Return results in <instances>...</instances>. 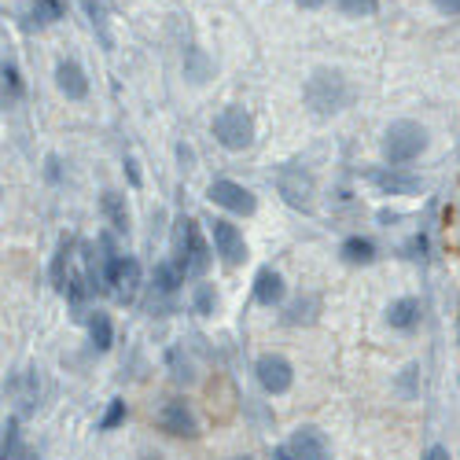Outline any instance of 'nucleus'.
I'll list each match as a JSON object with an SVG mask.
<instances>
[{
	"instance_id": "29",
	"label": "nucleus",
	"mask_w": 460,
	"mask_h": 460,
	"mask_svg": "<svg viewBox=\"0 0 460 460\" xmlns=\"http://www.w3.org/2000/svg\"><path fill=\"white\" fill-rule=\"evenodd\" d=\"M126 416H129L126 402H122V398H111V405H107V412H103V420H100V431H114Z\"/></svg>"
},
{
	"instance_id": "14",
	"label": "nucleus",
	"mask_w": 460,
	"mask_h": 460,
	"mask_svg": "<svg viewBox=\"0 0 460 460\" xmlns=\"http://www.w3.org/2000/svg\"><path fill=\"white\" fill-rule=\"evenodd\" d=\"M56 89H59L66 100H85V96H89L85 70L74 63V59H59V63H56Z\"/></svg>"
},
{
	"instance_id": "4",
	"label": "nucleus",
	"mask_w": 460,
	"mask_h": 460,
	"mask_svg": "<svg viewBox=\"0 0 460 460\" xmlns=\"http://www.w3.org/2000/svg\"><path fill=\"white\" fill-rule=\"evenodd\" d=\"M103 288L114 295V302L129 305L140 291V261L129 258V254H114L107 251L103 254Z\"/></svg>"
},
{
	"instance_id": "10",
	"label": "nucleus",
	"mask_w": 460,
	"mask_h": 460,
	"mask_svg": "<svg viewBox=\"0 0 460 460\" xmlns=\"http://www.w3.org/2000/svg\"><path fill=\"white\" fill-rule=\"evenodd\" d=\"M207 199L217 203V207H225V210H233V214H243V217L258 210L254 191L243 188V184H236V181H214V184L207 188Z\"/></svg>"
},
{
	"instance_id": "8",
	"label": "nucleus",
	"mask_w": 460,
	"mask_h": 460,
	"mask_svg": "<svg viewBox=\"0 0 460 460\" xmlns=\"http://www.w3.org/2000/svg\"><path fill=\"white\" fill-rule=\"evenodd\" d=\"M155 420H159V428L173 438H196L199 435V420H196V412H191V405L184 398H166L159 405Z\"/></svg>"
},
{
	"instance_id": "21",
	"label": "nucleus",
	"mask_w": 460,
	"mask_h": 460,
	"mask_svg": "<svg viewBox=\"0 0 460 460\" xmlns=\"http://www.w3.org/2000/svg\"><path fill=\"white\" fill-rule=\"evenodd\" d=\"M89 339H93V347L100 350V354H107L111 347H114V324H111V317L107 314H93L89 317Z\"/></svg>"
},
{
	"instance_id": "36",
	"label": "nucleus",
	"mask_w": 460,
	"mask_h": 460,
	"mask_svg": "<svg viewBox=\"0 0 460 460\" xmlns=\"http://www.w3.org/2000/svg\"><path fill=\"white\" fill-rule=\"evenodd\" d=\"M295 4H298V8H305V12H314V8H321V4H324V0H295Z\"/></svg>"
},
{
	"instance_id": "15",
	"label": "nucleus",
	"mask_w": 460,
	"mask_h": 460,
	"mask_svg": "<svg viewBox=\"0 0 460 460\" xmlns=\"http://www.w3.org/2000/svg\"><path fill=\"white\" fill-rule=\"evenodd\" d=\"M4 391L12 394V402L19 405V412H37V398H41V383H37V376L33 372H19V376H12L8 383H4Z\"/></svg>"
},
{
	"instance_id": "27",
	"label": "nucleus",
	"mask_w": 460,
	"mask_h": 460,
	"mask_svg": "<svg viewBox=\"0 0 460 460\" xmlns=\"http://www.w3.org/2000/svg\"><path fill=\"white\" fill-rule=\"evenodd\" d=\"M82 4H85V12H89L93 30L100 33V41L111 49V37H107V12H103V4H100V0H82Z\"/></svg>"
},
{
	"instance_id": "20",
	"label": "nucleus",
	"mask_w": 460,
	"mask_h": 460,
	"mask_svg": "<svg viewBox=\"0 0 460 460\" xmlns=\"http://www.w3.org/2000/svg\"><path fill=\"white\" fill-rule=\"evenodd\" d=\"M166 368H170L173 383H181V387L196 383V365H191V358H188L181 347H170V350H166Z\"/></svg>"
},
{
	"instance_id": "24",
	"label": "nucleus",
	"mask_w": 460,
	"mask_h": 460,
	"mask_svg": "<svg viewBox=\"0 0 460 460\" xmlns=\"http://www.w3.org/2000/svg\"><path fill=\"white\" fill-rule=\"evenodd\" d=\"M181 280H184V273L177 270L173 261H159V265H155V291H159V295H173V291L181 288Z\"/></svg>"
},
{
	"instance_id": "18",
	"label": "nucleus",
	"mask_w": 460,
	"mask_h": 460,
	"mask_svg": "<svg viewBox=\"0 0 460 460\" xmlns=\"http://www.w3.org/2000/svg\"><path fill=\"white\" fill-rule=\"evenodd\" d=\"M339 254H342L347 265H372L376 261V243L365 240V236H350V240H342Z\"/></svg>"
},
{
	"instance_id": "9",
	"label": "nucleus",
	"mask_w": 460,
	"mask_h": 460,
	"mask_svg": "<svg viewBox=\"0 0 460 460\" xmlns=\"http://www.w3.org/2000/svg\"><path fill=\"white\" fill-rule=\"evenodd\" d=\"M210 240H214V254H221L225 265H240L247 258V240H243V233L233 221L214 217L210 221Z\"/></svg>"
},
{
	"instance_id": "28",
	"label": "nucleus",
	"mask_w": 460,
	"mask_h": 460,
	"mask_svg": "<svg viewBox=\"0 0 460 460\" xmlns=\"http://www.w3.org/2000/svg\"><path fill=\"white\" fill-rule=\"evenodd\" d=\"M214 305H217L214 288H210V284H199L196 295H191V310H196L199 317H210V314H214Z\"/></svg>"
},
{
	"instance_id": "3",
	"label": "nucleus",
	"mask_w": 460,
	"mask_h": 460,
	"mask_svg": "<svg viewBox=\"0 0 460 460\" xmlns=\"http://www.w3.org/2000/svg\"><path fill=\"white\" fill-rule=\"evenodd\" d=\"M424 147H428V129L420 122L398 119L383 133V159H387V166H405V163L420 159Z\"/></svg>"
},
{
	"instance_id": "6",
	"label": "nucleus",
	"mask_w": 460,
	"mask_h": 460,
	"mask_svg": "<svg viewBox=\"0 0 460 460\" xmlns=\"http://www.w3.org/2000/svg\"><path fill=\"white\" fill-rule=\"evenodd\" d=\"M277 191L284 196L288 207H295V210H314L317 184H314L310 170H302L298 163H284V166L277 170Z\"/></svg>"
},
{
	"instance_id": "11",
	"label": "nucleus",
	"mask_w": 460,
	"mask_h": 460,
	"mask_svg": "<svg viewBox=\"0 0 460 460\" xmlns=\"http://www.w3.org/2000/svg\"><path fill=\"white\" fill-rule=\"evenodd\" d=\"M368 181L383 191V196H412L420 191V177L402 170V166H379V170H368Z\"/></svg>"
},
{
	"instance_id": "13",
	"label": "nucleus",
	"mask_w": 460,
	"mask_h": 460,
	"mask_svg": "<svg viewBox=\"0 0 460 460\" xmlns=\"http://www.w3.org/2000/svg\"><path fill=\"white\" fill-rule=\"evenodd\" d=\"M288 295V284L284 277L273 270V265H261L258 277H254V302L265 305V310H273V305H280Z\"/></svg>"
},
{
	"instance_id": "32",
	"label": "nucleus",
	"mask_w": 460,
	"mask_h": 460,
	"mask_svg": "<svg viewBox=\"0 0 460 460\" xmlns=\"http://www.w3.org/2000/svg\"><path fill=\"white\" fill-rule=\"evenodd\" d=\"M126 173H129V184L140 188V170H137V159H133V155L126 159Z\"/></svg>"
},
{
	"instance_id": "16",
	"label": "nucleus",
	"mask_w": 460,
	"mask_h": 460,
	"mask_svg": "<svg viewBox=\"0 0 460 460\" xmlns=\"http://www.w3.org/2000/svg\"><path fill=\"white\" fill-rule=\"evenodd\" d=\"M100 210H103V217H107V225L114 228V233H129V207H126V196H119V191H103L100 196Z\"/></svg>"
},
{
	"instance_id": "33",
	"label": "nucleus",
	"mask_w": 460,
	"mask_h": 460,
	"mask_svg": "<svg viewBox=\"0 0 460 460\" xmlns=\"http://www.w3.org/2000/svg\"><path fill=\"white\" fill-rule=\"evenodd\" d=\"M424 460H449V449H446V446H431V449L424 453Z\"/></svg>"
},
{
	"instance_id": "30",
	"label": "nucleus",
	"mask_w": 460,
	"mask_h": 460,
	"mask_svg": "<svg viewBox=\"0 0 460 460\" xmlns=\"http://www.w3.org/2000/svg\"><path fill=\"white\" fill-rule=\"evenodd\" d=\"M33 15H37V22L63 19V0H33Z\"/></svg>"
},
{
	"instance_id": "26",
	"label": "nucleus",
	"mask_w": 460,
	"mask_h": 460,
	"mask_svg": "<svg viewBox=\"0 0 460 460\" xmlns=\"http://www.w3.org/2000/svg\"><path fill=\"white\" fill-rule=\"evenodd\" d=\"M335 8L350 19H365V15H376L379 0H335Z\"/></svg>"
},
{
	"instance_id": "17",
	"label": "nucleus",
	"mask_w": 460,
	"mask_h": 460,
	"mask_svg": "<svg viewBox=\"0 0 460 460\" xmlns=\"http://www.w3.org/2000/svg\"><path fill=\"white\" fill-rule=\"evenodd\" d=\"M387 324H391L394 332L416 328V324H420V302H416V298H398V302H391V305H387Z\"/></svg>"
},
{
	"instance_id": "39",
	"label": "nucleus",
	"mask_w": 460,
	"mask_h": 460,
	"mask_svg": "<svg viewBox=\"0 0 460 460\" xmlns=\"http://www.w3.org/2000/svg\"><path fill=\"white\" fill-rule=\"evenodd\" d=\"M233 460H251V456H233Z\"/></svg>"
},
{
	"instance_id": "19",
	"label": "nucleus",
	"mask_w": 460,
	"mask_h": 460,
	"mask_svg": "<svg viewBox=\"0 0 460 460\" xmlns=\"http://www.w3.org/2000/svg\"><path fill=\"white\" fill-rule=\"evenodd\" d=\"M317 310H321V298L317 295H298L288 310H284V321L288 324H314L317 321Z\"/></svg>"
},
{
	"instance_id": "37",
	"label": "nucleus",
	"mask_w": 460,
	"mask_h": 460,
	"mask_svg": "<svg viewBox=\"0 0 460 460\" xmlns=\"http://www.w3.org/2000/svg\"><path fill=\"white\" fill-rule=\"evenodd\" d=\"M177 155H181V163H184V170H188V163H191V151L181 144V147H177Z\"/></svg>"
},
{
	"instance_id": "22",
	"label": "nucleus",
	"mask_w": 460,
	"mask_h": 460,
	"mask_svg": "<svg viewBox=\"0 0 460 460\" xmlns=\"http://www.w3.org/2000/svg\"><path fill=\"white\" fill-rule=\"evenodd\" d=\"M22 431H19V416H8L4 420V442H0V460H19L22 453Z\"/></svg>"
},
{
	"instance_id": "35",
	"label": "nucleus",
	"mask_w": 460,
	"mask_h": 460,
	"mask_svg": "<svg viewBox=\"0 0 460 460\" xmlns=\"http://www.w3.org/2000/svg\"><path fill=\"white\" fill-rule=\"evenodd\" d=\"M273 460H298V456H295V453H291V449H288V446H280V449H277V453H273Z\"/></svg>"
},
{
	"instance_id": "40",
	"label": "nucleus",
	"mask_w": 460,
	"mask_h": 460,
	"mask_svg": "<svg viewBox=\"0 0 460 460\" xmlns=\"http://www.w3.org/2000/svg\"><path fill=\"white\" fill-rule=\"evenodd\" d=\"M456 214H460V210H456Z\"/></svg>"
},
{
	"instance_id": "5",
	"label": "nucleus",
	"mask_w": 460,
	"mask_h": 460,
	"mask_svg": "<svg viewBox=\"0 0 460 460\" xmlns=\"http://www.w3.org/2000/svg\"><path fill=\"white\" fill-rule=\"evenodd\" d=\"M210 129H214L217 144L228 147V151H243V147L254 144V119H251L243 107H236V103L221 107V111L214 114V126H210Z\"/></svg>"
},
{
	"instance_id": "38",
	"label": "nucleus",
	"mask_w": 460,
	"mask_h": 460,
	"mask_svg": "<svg viewBox=\"0 0 460 460\" xmlns=\"http://www.w3.org/2000/svg\"><path fill=\"white\" fill-rule=\"evenodd\" d=\"M19 460H37V449H30V446H26V449L19 453Z\"/></svg>"
},
{
	"instance_id": "34",
	"label": "nucleus",
	"mask_w": 460,
	"mask_h": 460,
	"mask_svg": "<svg viewBox=\"0 0 460 460\" xmlns=\"http://www.w3.org/2000/svg\"><path fill=\"white\" fill-rule=\"evenodd\" d=\"M49 181H59V159L49 155Z\"/></svg>"
},
{
	"instance_id": "1",
	"label": "nucleus",
	"mask_w": 460,
	"mask_h": 460,
	"mask_svg": "<svg viewBox=\"0 0 460 460\" xmlns=\"http://www.w3.org/2000/svg\"><path fill=\"white\" fill-rule=\"evenodd\" d=\"M350 82L342 78L339 70H332V66H321V70H314L310 78H305V89H302V100H305V107H310L314 114H321V119H328V114H339L342 107L350 103Z\"/></svg>"
},
{
	"instance_id": "12",
	"label": "nucleus",
	"mask_w": 460,
	"mask_h": 460,
	"mask_svg": "<svg viewBox=\"0 0 460 460\" xmlns=\"http://www.w3.org/2000/svg\"><path fill=\"white\" fill-rule=\"evenodd\" d=\"M288 449L298 456V460H332V442L324 438V431H317V428H298L295 435H291V442H288Z\"/></svg>"
},
{
	"instance_id": "7",
	"label": "nucleus",
	"mask_w": 460,
	"mask_h": 460,
	"mask_svg": "<svg viewBox=\"0 0 460 460\" xmlns=\"http://www.w3.org/2000/svg\"><path fill=\"white\" fill-rule=\"evenodd\" d=\"M254 376H258L265 394H288L291 383H295V368L284 354H261L254 361Z\"/></svg>"
},
{
	"instance_id": "31",
	"label": "nucleus",
	"mask_w": 460,
	"mask_h": 460,
	"mask_svg": "<svg viewBox=\"0 0 460 460\" xmlns=\"http://www.w3.org/2000/svg\"><path fill=\"white\" fill-rule=\"evenodd\" d=\"M442 15H460V0H431Z\"/></svg>"
},
{
	"instance_id": "2",
	"label": "nucleus",
	"mask_w": 460,
	"mask_h": 460,
	"mask_svg": "<svg viewBox=\"0 0 460 460\" xmlns=\"http://www.w3.org/2000/svg\"><path fill=\"white\" fill-rule=\"evenodd\" d=\"M210 261H214V251L203 240L199 225L191 217H181L177 221V236H173V265L184 277H203L210 270Z\"/></svg>"
},
{
	"instance_id": "25",
	"label": "nucleus",
	"mask_w": 460,
	"mask_h": 460,
	"mask_svg": "<svg viewBox=\"0 0 460 460\" xmlns=\"http://www.w3.org/2000/svg\"><path fill=\"white\" fill-rule=\"evenodd\" d=\"M0 78H4V107L15 103L22 96V78H19V66L4 59V66H0Z\"/></svg>"
},
{
	"instance_id": "23",
	"label": "nucleus",
	"mask_w": 460,
	"mask_h": 460,
	"mask_svg": "<svg viewBox=\"0 0 460 460\" xmlns=\"http://www.w3.org/2000/svg\"><path fill=\"white\" fill-rule=\"evenodd\" d=\"M210 70H214V63H210L199 49H188V52H184V78H191L196 85H203V82L210 78Z\"/></svg>"
}]
</instances>
